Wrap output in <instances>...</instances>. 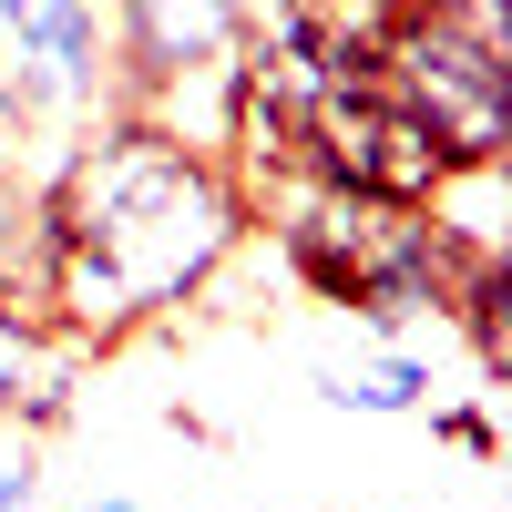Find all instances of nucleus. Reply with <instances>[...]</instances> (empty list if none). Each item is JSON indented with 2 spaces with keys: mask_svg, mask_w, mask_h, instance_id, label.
I'll list each match as a JSON object with an SVG mask.
<instances>
[{
  "mask_svg": "<svg viewBox=\"0 0 512 512\" xmlns=\"http://www.w3.org/2000/svg\"><path fill=\"white\" fill-rule=\"evenodd\" d=\"M41 195L62 216L52 328L82 359L134 349L154 318L195 308L246 236V195L226 185V164L185 134H164L154 113H103L52 164Z\"/></svg>",
  "mask_w": 512,
  "mask_h": 512,
  "instance_id": "obj_1",
  "label": "nucleus"
},
{
  "mask_svg": "<svg viewBox=\"0 0 512 512\" xmlns=\"http://www.w3.org/2000/svg\"><path fill=\"white\" fill-rule=\"evenodd\" d=\"M379 82H390L410 113H431L461 164L502 154V21H482L472 0L390 11V31H379Z\"/></svg>",
  "mask_w": 512,
  "mask_h": 512,
  "instance_id": "obj_2",
  "label": "nucleus"
},
{
  "mask_svg": "<svg viewBox=\"0 0 512 512\" xmlns=\"http://www.w3.org/2000/svg\"><path fill=\"white\" fill-rule=\"evenodd\" d=\"M0 82H11L21 123L31 113H93V103H113L103 0H0Z\"/></svg>",
  "mask_w": 512,
  "mask_h": 512,
  "instance_id": "obj_3",
  "label": "nucleus"
},
{
  "mask_svg": "<svg viewBox=\"0 0 512 512\" xmlns=\"http://www.w3.org/2000/svg\"><path fill=\"white\" fill-rule=\"evenodd\" d=\"M103 31H113L123 113L236 62V0H103Z\"/></svg>",
  "mask_w": 512,
  "mask_h": 512,
  "instance_id": "obj_4",
  "label": "nucleus"
},
{
  "mask_svg": "<svg viewBox=\"0 0 512 512\" xmlns=\"http://www.w3.org/2000/svg\"><path fill=\"white\" fill-rule=\"evenodd\" d=\"M72 379H82V349H62L52 318L0 308V420H21V431H62V420H72Z\"/></svg>",
  "mask_w": 512,
  "mask_h": 512,
  "instance_id": "obj_5",
  "label": "nucleus"
},
{
  "mask_svg": "<svg viewBox=\"0 0 512 512\" xmlns=\"http://www.w3.org/2000/svg\"><path fill=\"white\" fill-rule=\"evenodd\" d=\"M318 390H328L338 410L400 420V410H420V400H431V359H420V349H379V359H349V369H328Z\"/></svg>",
  "mask_w": 512,
  "mask_h": 512,
  "instance_id": "obj_6",
  "label": "nucleus"
},
{
  "mask_svg": "<svg viewBox=\"0 0 512 512\" xmlns=\"http://www.w3.org/2000/svg\"><path fill=\"white\" fill-rule=\"evenodd\" d=\"M441 431H451L461 451H472V461H492V451H502V431H492L482 410H441Z\"/></svg>",
  "mask_w": 512,
  "mask_h": 512,
  "instance_id": "obj_7",
  "label": "nucleus"
},
{
  "mask_svg": "<svg viewBox=\"0 0 512 512\" xmlns=\"http://www.w3.org/2000/svg\"><path fill=\"white\" fill-rule=\"evenodd\" d=\"M0 512H41V472H31V461L0 472Z\"/></svg>",
  "mask_w": 512,
  "mask_h": 512,
  "instance_id": "obj_8",
  "label": "nucleus"
},
{
  "mask_svg": "<svg viewBox=\"0 0 512 512\" xmlns=\"http://www.w3.org/2000/svg\"><path fill=\"white\" fill-rule=\"evenodd\" d=\"M62 512H134V502H113V492H103V502H62Z\"/></svg>",
  "mask_w": 512,
  "mask_h": 512,
  "instance_id": "obj_9",
  "label": "nucleus"
},
{
  "mask_svg": "<svg viewBox=\"0 0 512 512\" xmlns=\"http://www.w3.org/2000/svg\"><path fill=\"white\" fill-rule=\"evenodd\" d=\"M379 11H441V0H379Z\"/></svg>",
  "mask_w": 512,
  "mask_h": 512,
  "instance_id": "obj_10",
  "label": "nucleus"
}]
</instances>
